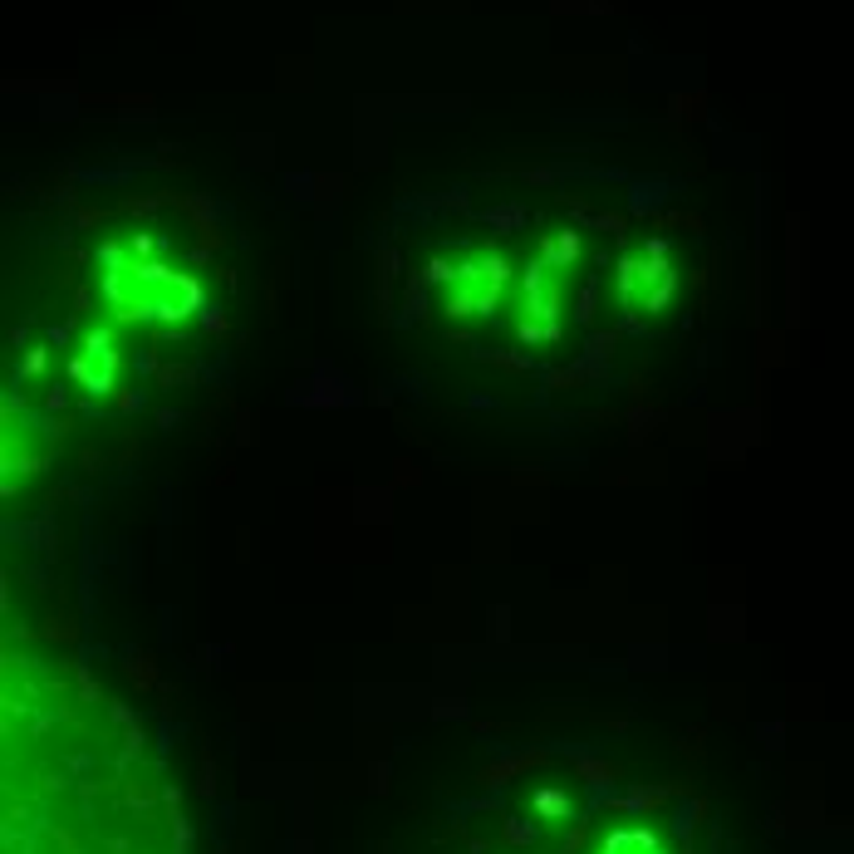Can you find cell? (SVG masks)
<instances>
[{"mask_svg":"<svg viewBox=\"0 0 854 854\" xmlns=\"http://www.w3.org/2000/svg\"><path fill=\"white\" fill-rule=\"evenodd\" d=\"M103 300H109V310L118 314V320L128 324H177L187 320V314L196 310V300H202V290H196V280H187L182 270H167V266H153V260H128L118 246H109L103 251Z\"/></svg>","mask_w":854,"mask_h":854,"instance_id":"1","label":"cell"},{"mask_svg":"<svg viewBox=\"0 0 854 854\" xmlns=\"http://www.w3.org/2000/svg\"><path fill=\"white\" fill-rule=\"evenodd\" d=\"M432 280L442 285V310L452 314V320H467V314H491V305L501 300L506 280H511V266H506L501 251H491V246H467L452 266L438 260V266H432Z\"/></svg>","mask_w":854,"mask_h":854,"instance_id":"2","label":"cell"},{"mask_svg":"<svg viewBox=\"0 0 854 854\" xmlns=\"http://www.w3.org/2000/svg\"><path fill=\"white\" fill-rule=\"evenodd\" d=\"M614 285H619V300L624 310L634 314H659L668 300H673V266H668V251L663 241H643L638 251H628L619 260V275H614Z\"/></svg>","mask_w":854,"mask_h":854,"instance_id":"3","label":"cell"},{"mask_svg":"<svg viewBox=\"0 0 854 854\" xmlns=\"http://www.w3.org/2000/svg\"><path fill=\"white\" fill-rule=\"evenodd\" d=\"M560 300H564V266L555 260H535L525 270V314H521V334L525 339H550L560 324Z\"/></svg>","mask_w":854,"mask_h":854,"instance_id":"4","label":"cell"},{"mask_svg":"<svg viewBox=\"0 0 854 854\" xmlns=\"http://www.w3.org/2000/svg\"><path fill=\"white\" fill-rule=\"evenodd\" d=\"M49 447H55V438H49V427L39 423V417L10 408L5 417V486L16 491V471L20 477H30V471H39L49 462Z\"/></svg>","mask_w":854,"mask_h":854,"instance_id":"5","label":"cell"},{"mask_svg":"<svg viewBox=\"0 0 854 854\" xmlns=\"http://www.w3.org/2000/svg\"><path fill=\"white\" fill-rule=\"evenodd\" d=\"M69 374H74L89 393H103V388H109L113 374H118L113 334H109V330H89V334H84V349H79L74 364H69Z\"/></svg>","mask_w":854,"mask_h":854,"instance_id":"6","label":"cell"},{"mask_svg":"<svg viewBox=\"0 0 854 854\" xmlns=\"http://www.w3.org/2000/svg\"><path fill=\"white\" fill-rule=\"evenodd\" d=\"M575 256H580V236H575V231H564V236H555V241H545V260H555V266L570 270Z\"/></svg>","mask_w":854,"mask_h":854,"instance_id":"7","label":"cell"}]
</instances>
